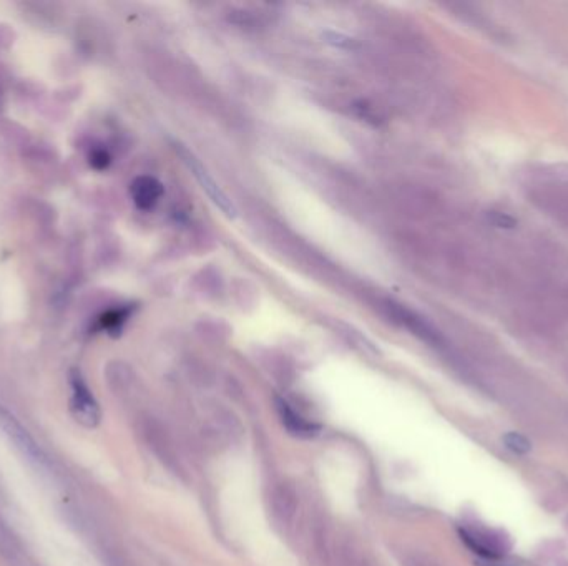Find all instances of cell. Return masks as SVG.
Here are the masks:
<instances>
[{"mask_svg": "<svg viewBox=\"0 0 568 566\" xmlns=\"http://www.w3.org/2000/svg\"><path fill=\"white\" fill-rule=\"evenodd\" d=\"M70 382V414L85 429H95L101 420V409L88 387L85 377L78 369H72L68 374Z\"/></svg>", "mask_w": 568, "mask_h": 566, "instance_id": "1", "label": "cell"}, {"mask_svg": "<svg viewBox=\"0 0 568 566\" xmlns=\"http://www.w3.org/2000/svg\"><path fill=\"white\" fill-rule=\"evenodd\" d=\"M0 432L6 435L8 442L13 444V447L23 457L29 458L35 465L45 467L49 463V457H47L44 448L34 439V435L29 432V429L22 424L20 419L13 412L8 410L2 402H0Z\"/></svg>", "mask_w": 568, "mask_h": 566, "instance_id": "2", "label": "cell"}, {"mask_svg": "<svg viewBox=\"0 0 568 566\" xmlns=\"http://www.w3.org/2000/svg\"><path fill=\"white\" fill-rule=\"evenodd\" d=\"M460 536L479 558H504L512 546L504 532L492 528H462Z\"/></svg>", "mask_w": 568, "mask_h": 566, "instance_id": "3", "label": "cell"}, {"mask_svg": "<svg viewBox=\"0 0 568 566\" xmlns=\"http://www.w3.org/2000/svg\"><path fill=\"white\" fill-rule=\"evenodd\" d=\"M176 151H178V155L181 158H183L185 165L188 166L195 178L198 180L199 187H202L203 191L208 194V198L211 199V201L215 203V205L220 208V210L225 213L226 216L235 218L238 211H236V208H235V205H233L230 196H228V194L221 189L220 184L213 180V176L208 173V170L204 168L202 163H199L198 158H195L192 153H190L185 146H181V145H176Z\"/></svg>", "mask_w": 568, "mask_h": 566, "instance_id": "4", "label": "cell"}, {"mask_svg": "<svg viewBox=\"0 0 568 566\" xmlns=\"http://www.w3.org/2000/svg\"><path fill=\"white\" fill-rule=\"evenodd\" d=\"M130 193H132L135 205L140 210L148 211L152 208H155L156 203L163 196V184L156 178H153V176H138L132 183Z\"/></svg>", "mask_w": 568, "mask_h": 566, "instance_id": "5", "label": "cell"}, {"mask_svg": "<svg viewBox=\"0 0 568 566\" xmlns=\"http://www.w3.org/2000/svg\"><path fill=\"white\" fill-rule=\"evenodd\" d=\"M278 410L279 415H281L283 424L286 425V429L290 430L292 435H297V437H311V435L318 432V427H316L313 422L306 420L304 417L297 414L296 410H292L288 402L278 401Z\"/></svg>", "mask_w": 568, "mask_h": 566, "instance_id": "6", "label": "cell"}, {"mask_svg": "<svg viewBox=\"0 0 568 566\" xmlns=\"http://www.w3.org/2000/svg\"><path fill=\"white\" fill-rule=\"evenodd\" d=\"M130 313H132V308H130V306H127V308L106 310L105 314L100 315L99 321H97V329L109 334L120 332L122 331L123 324L127 322V319L130 317Z\"/></svg>", "mask_w": 568, "mask_h": 566, "instance_id": "7", "label": "cell"}, {"mask_svg": "<svg viewBox=\"0 0 568 566\" xmlns=\"http://www.w3.org/2000/svg\"><path fill=\"white\" fill-rule=\"evenodd\" d=\"M502 440H504L505 447L510 452L517 453V455H525V453H529L532 450V442L519 432H507Z\"/></svg>", "mask_w": 568, "mask_h": 566, "instance_id": "8", "label": "cell"}, {"mask_svg": "<svg viewBox=\"0 0 568 566\" xmlns=\"http://www.w3.org/2000/svg\"><path fill=\"white\" fill-rule=\"evenodd\" d=\"M88 163H90L92 168L95 170H106L111 163V156L110 153L101 146H95L90 150V155H88Z\"/></svg>", "mask_w": 568, "mask_h": 566, "instance_id": "9", "label": "cell"}, {"mask_svg": "<svg viewBox=\"0 0 568 566\" xmlns=\"http://www.w3.org/2000/svg\"><path fill=\"white\" fill-rule=\"evenodd\" d=\"M0 553L8 556L11 560L17 555L16 541H13L11 532H8V528L2 520H0Z\"/></svg>", "mask_w": 568, "mask_h": 566, "instance_id": "10", "label": "cell"}, {"mask_svg": "<svg viewBox=\"0 0 568 566\" xmlns=\"http://www.w3.org/2000/svg\"><path fill=\"white\" fill-rule=\"evenodd\" d=\"M477 566H512V565L505 563L504 558H479Z\"/></svg>", "mask_w": 568, "mask_h": 566, "instance_id": "11", "label": "cell"}]
</instances>
